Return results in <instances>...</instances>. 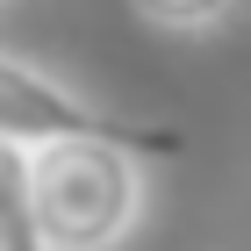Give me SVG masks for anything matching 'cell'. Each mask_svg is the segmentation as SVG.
I'll return each instance as SVG.
<instances>
[{"label": "cell", "mask_w": 251, "mask_h": 251, "mask_svg": "<svg viewBox=\"0 0 251 251\" xmlns=\"http://www.w3.org/2000/svg\"><path fill=\"white\" fill-rule=\"evenodd\" d=\"M29 215L43 251H115L144 223V158L108 136L29 151Z\"/></svg>", "instance_id": "6da1fadb"}, {"label": "cell", "mask_w": 251, "mask_h": 251, "mask_svg": "<svg viewBox=\"0 0 251 251\" xmlns=\"http://www.w3.org/2000/svg\"><path fill=\"white\" fill-rule=\"evenodd\" d=\"M65 136H108V144H129L136 158L144 151H173L165 129H136V122L100 115L94 100L79 86H65L58 72L0 50V144L7 151H43V144H65Z\"/></svg>", "instance_id": "7a4b0ae2"}, {"label": "cell", "mask_w": 251, "mask_h": 251, "mask_svg": "<svg viewBox=\"0 0 251 251\" xmlns=\"http://www.w3.org/2000/svg\"><path fill=\"white\" fill-rule=\"evenodd\" d=\"M0 251H43L29 215V151L0 144Z\"/></svg>", "instance_id": "3957f363"}, {"label": "cell", "mask_w": 251, "mask_h": 251, "mask_svg": "<svg viewBox=\"0 0 251 251\" xmlns=\"http://www.w3.org/2000/svg\"><path fill=\"white\" fill-rule=\"evenodd\" d=\"M144 22H158V29H179V36H194V29H215V22L230 15L237 0H129Z\"/></svg>", "instance_id": "277c9868"}]
</instances>
